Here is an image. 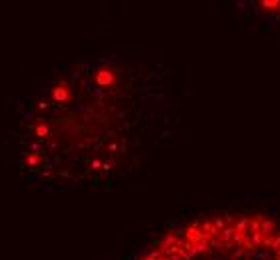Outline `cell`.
<instances>
[{
  "instance_id": "cell-1",
  "label": "cell",
  "mask_w": 280,
  "mask_h": 260,
  "mask_svg": "<svg viewBox=\"0 0 280 260\" xmlns=\"http://www.w3.org/2000/svg\"><path fill=\"white\" fill-rule=\"evenodd\" d=\"M144 92L112 60H84L58 76L22 112V168L46 188L110 176L138 142Z\"/></svg>"
},
{
  "instance_id": "cell-2",
  "label": "cell",
  "mask_w": 280,
  "mask_h": 260,
  "mask_svg": "<svg viewBox=\"0 0 280 260\" xmlns=\"http://www.w3.org/2000/svg\"><path fill=\"white\" fill-rule=\"evenodd\" d=\"M142 260H280V226L256 212L214 214L170 232Z\"/></svg>"
}]
</instances>
